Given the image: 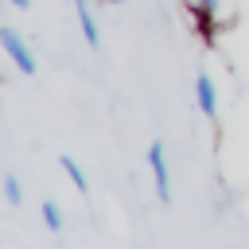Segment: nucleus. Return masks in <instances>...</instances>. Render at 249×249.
<instances>
[{"label":"nucleus","instance_id":"1","mask_svg":"<svg viewBox=\"0 0 249 249\" xmlns=\"http://www.w3.org/2000/svg\"><path fill=\"white\" fill-rule=\"evenodd\" d=\"M0 47H4V54L16 62V70H23V74H35V54H31V47H27V39L16 31V27H0Z\"/></svg>","mask_w":249,"mask_h":249},{"label":"nucleus","instance_id":"2","mask_svg":"<svg viewBox=\"0 0 249 249\" xmlns=\"http://www.w3.org/2000/svg\"><path fill=\"white\" fill-rule=\"evenodd\" d=\"M148 167H152V179H156V195H160V202H171V167H167V152H163L160 140L148 148Z\"/></svg>","mask_w":249,"mask_h":249},{"label":"nucleus","instance_id":"3","mask_svg":"<svg viewBox=\"0 0 249 249\" xmlns=\"http://www.w3.org/2000/svg\"><path fill=\"white\" fill-rule=\"evenodd\" d=\"M195 101H198V113H202L206 121H218V86H214L206 74L195 78Z\"/></svg>","mask_w":249,"mask_h":249},{"label":"nucleus","instance_id":"4","mask_svg":"<svg viewBox=\"0 0 249 249\" xmlns=\"http://www.w3.org/2000/svg\"><path fill=\"white\" fill-rule=\"evenodd\" d=\"M74 16H78V23H82V39H86L89 47H97V43H101V27H97V16H93L89 0H74Z\"/></svg>","mask_w":249,"mask_h":249},{"label":"nucleus","instance_id":"5","mask_svg":"<svg viewBox=\"0 0 249 249\" xmlns=\"http://www.w3.org/2000/svg\"><path fill=\"white\" fill-rule=\"evenodd\" d=\"M58 163H62V171L70 175V183H74L78 191H89V179H86V171H82V163H78L74 156H58Z\"/></svg>","mask_w":249,"mask_h":249},{"label":"nucleus","instance_id":"6","mask_svg":"<svg viewBox=\"0 0 249 249\" xmlns=\"http://www.w3.org/2000/svg\"><path fill=\"white\" fill-rule=\"evenodd\" d=\"M191 16H195V23H198V35L210 43V39H214V8H202V4H198Z\"/></svg>","mask_w":249,"mask_h":249},{"label":"nucleus","instance_id":"7","mask_svg":"<svg viewBox=\"0 0 249 249\" xmlns=\"http://www.w3.org/2000/svg\"><path fill=\"white\" fill-rule=\"evenodd\" d=\"M43 226L47 230H62V210H58V202H43Z\"/></svg>","mask_w":249,"mask_h":249},{"label":"nucleus","instance_id":"8","mask_svg":"<svg viewBox=\"0 0 249 249\" xmlns=\"http://www.w3.org/2000/svg\"><path fill=\"white\" fill-rule=\"evenodd\" d=\"M4 198H8L12 206H19V202H23V187H19V179H16V175H4Z\"/></svg>","mask_w":249,"mask_h":249},{"label":"nucleus","instance_id":"9","mask_svg":"<svg viewBox=\"0 0 249 249\" xmlns=\"http://www.w3.org/2000/svg\"><path fill=\"white\" fill-rule=\"evenodd\" d=\"M12 4H16L19 12H27V8H31V0H12Z\"/></svg>","mask_w":249,"mask_h":249},{"label":"nucleus","instance_id":"10","mask_svg":"<svg viewBox=\"0 0 249 249\" xmlns=\"http://www.w3.org/2000/svg\"><path fill=\"white\" fill-rule=\"evenodd\" d=\"M198 4H202V8H218V0H198Z\"/></svg>","mask_w":249,"mask_h":249},{"label":"nucleus","instance_id":"11","mask_svg":"<svg viewBox=\"0 0 249 249\" xmlns=\"http://www.w3.org/2000/svg\"><path fill=\"white\" fill-rule=\"evenodd\" d=\"M105 4H121V0H105Z\"/></svg>","mask_w":249,"mask_h":249}]
</instances>
